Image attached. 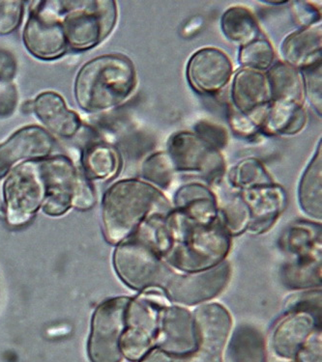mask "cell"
I'll use <instances>...</instances> for the list:
<instances>
[{
	"label": "cell",
	"mask_w": 322,
	"mask_h": 362,
	"mask_svg": "<svg viewBox=\"0 0 322 362\" xmlns=\"http://www.w3.org/2000/svg\"><path fill=\"white\" fill-rule=\"evenodd\" d=\"M321 226L301 221L292 224L284 236V245L297 258L321 256Z\"/></svg>",
	"instance_id": "28"
},
{
	"label": "cell",
	"mask_w": 322,
	"mask_h": 362,
	"mask_svg": "<svg viewBox=\"0 0 322 362\" xmlns=\"http://www.w3.org/2000/svg\"><path fill=\"white\" fill-rule=\"evenodd\" d=\"M318 317L310 313L294 311L281 320L272 334V349L280 358L292 361L298 351L318 329Z\"/></svg>",
	"instance_id": "17"
},
{
	"label": "cell",
	"mask_w": 322,
	"mask_h": 362,
	"mask_svg": "<svg viewBox=\"0 0 322 362\" xmlns=\"http://www.w3.org/2000/svg\"><path fill=\"white\" fill-rule=\"evenodd\" d=\"M229 122L234 133L245 139H251L260 133V127L253 122L250 116L243 115L232 107L229 112Z\"/></svg>",
	"instance_id": "39"
},
{
	"label": "cell",
	"mask_w": 322,
	"mask_h": 362,
	"mask_svg": "<svg viewBox=\"0 0 322 362\" xmlns=\"http://www.w3.org/2000/svg\"><path fill=\"white\" fill-rule=\"evenodd\" d=\"M219 218L229 235L240 234L248 229L250 211L240 194L219 208Z\"/></svg>",
	"instance_id": "33"
},
{
	"label": "cell",
	"mask_w": 322,
	"mask_h": 362,
	"mask_svg": "<svg viewBox=\"0 0 322 362\" xmlns=\"http://www.w3.org/2000/svg\"><path fill=\"white\" fill-rule=\"evenodd\" d=\"M300 73L302 76L303 86H304V97L307 98L316 112L321 116V63L314 66V67L300 71Z\"/></svg>",
	"instance_id": "34"
},
{
	"label": "cell",
	"mask_w": 322,
	"mask_h": 362,
	"mask_svg": "<svg viewBox=\"0 0 322 362\" xmlns=\"http://www.w3.org/2000/svg\"><path fill=\"white\" fill-rule=\"evenodd\" d=\"M130 300L127 297L110 298L95 311L88 341V356L92 362H130L120 350Z\"/></svg>",
	"instance_id": "9"
},
{
	"label": "cell",
	"mask_w": 322,
	"mask_h": 362,
	"mask_svg": "<svg viewBox=\"0 0 322 362\" xmlns=\"http://www.w3.org/2000/svg\"><path fill=\"white\" fill-rule=\"evenodd\" d=\"M228 181L234 189L240 192L274 184L265 166L255 158H248L237 163L229 170Z\"/></svg>",
	"instance_id": "29"
},
{
	"label": "cell",
	"mask_w": 322,
	"mask_h": 362,
	"mask_svg": "<svg viewBox=\"0 0 322 362\" xmlns=\"http://www.w3.org/2000/svg\"><path fill=\"white\" fill-rule=\"evenodd\" d=\"M221 30L226 40L240 47L261 38L260 25L255 15L246 7L229 8L221 18Z\"/></svg>",
	"instance_id": "27"
},
{
	"label": "cell",
	"mask_w": 322,
	"mask_h": 362,
	"mask_svg": "<svg viewBox=\"0 0 322 362\" xmlns=\"http://www.w3.org/2000/svg\"><path fill=\"white\" fill-rule=\"evenodd\" d=\"M96 194L89 180L83 174L79 173L75 192H74L72 207L76 210L87 211L94 207Z\"/></svg>",
	"instance_id": "37"
},
{
	"label": "cell",
	"mask_w": 322,
	"mask_h": 362,
	"mask_svg": "<svg viewBox=\"0 0 322 362\" xmlns=\"http://www.w3.org/2000/svg\"><path fill=\"white\" fill-rule=\"evenodd\" d=\"M194 133L213 149L221 151L228 146L229 134L220 124L208 120L199 121L194 126Z\"/></svg>",
	"instance_id": "35"
},
{
	"label": "cell",
	"mask_w": 322,
	"mask_h": 362,
	"mask_svg": "<svg viewBox=\"0 0 322 362\" xmlns=\"http://www.w3.org/2000/svg\"><path fill=\"white\" fill-rule=\"evenodd\" d=\"M84 176L88 180H110L117 175L121 158L115 147L103 142L87 145L81 155Z\"/></svg>",
	"instance_id": "25"
},
{
	"label": "cell",
	"mask_w": 322,
	"mask_h": 362,
	"mask_svg": "<svg viewBox=\"0 0 322 362\" xmlns=\"http://www.w3.org/2000/svg\"><path fill=\"white\" fill-rule=\"evenodd\" d=\"M116 274L132 289L163 288L173 272L141 228L120 243L113 256Z\"/></svg>",
	"instance_id": "4"
},
{
	"label": "cell",
	"mask_w": 322,
	"mask_h": 362,
	"mask_svg": "<svg viewBox=\"0 0 322 362\" xmlns=\"http://www.w3.org/2000/svg\"><path fill=\"white\" fill-rule=\"evenodd\" d=\"M17 62L11 52L0 49V81L10 83L17 74Z\"/></svg>",
	"instance_id": "42"
},
{
	"label": "cell",
	"mask_w": 322,
	"mask_h": 362,
	"mask_svg": "<svg viewBox=\"0 0 322 362\" xmlns=\"http://www.w3.org/2000/svg\"><path fill=\"white\" fill-rule=\"evenodd\" d=\"M197 346L202 350L221 354L231 334L232 319L224 306L208 303L195 311Z\"/></svg>",
	"instance_id": "18"
},
{
	"label": "cell",
	"mask_w": 322,
	"mask_h": 362,
	"mask_svg": "<svg viewBox=\"0 0 322 362\" xmlns=\"http://www.w3.org/2000/svg\"><path fill=\"white\" fill-rule=\"evenodd\" d=\"M163 308L139 296L127 308L125 329L120 341L121 353L127 361H141L155 344Z\"/></svg>",
	"instance_id": "10"
},
{
	"label": "cell",
	"mask_w": 322,
	"mask_h": 362,
	"mask_svg": "<svg viewBox=\"0 0 322 362\" xmlns=\"http://www.w3.org/2000/svg\"><path fill=\"white\" fill-rule=\"evenodd\" d=\"M284 280L292 288H308L321 284V256L297 258L284 272Z\"/></svg>",
	"instance_id": "32"
},
{
	"label": "cell",
	"mask_w": 322,
	"mask_h": 362,
	"mask_svg": "<svg viewBox=\"0 0 322 362\" xmlns=\"http://www.w3.org/2000/svg\"><path fill=\"white\" fill-rule=\"evenodd\" d=\"M238 62L242 69L266 73L275 63V50L268 39L261 37L240 47Z\"/></svg>",
	"instance_id": "31"
},
{
	"label": "cell",
	"mask_w": 322,
	"mask_h": 362,
	"mask_svg": "<svg viewBox=\"0 0 322 362\" xmlns=\"http://www.w3.org/2000/svg\"><path fill=\"white\" fill-rule=\"evenodd\" d=\"M166 152L176 173L197 174L209 185L220 183L226 174V160L220 151L205 144L194 132L173 134L168 140Z\"/></svg>",
	"instance_id": "8"
},
{
	"label": "cell",
	"mask_w": 322,
	"mask_h": 362,
	"mask_svg": "<svg viewBox=\"0 0 322 362\" xmlns=\"http://www.w3.org/2000/svg\"><path fill=\"white\" fill-rule=\"evenodd\" d=\"M54 145L51 134L40 127L28 126L18 129L0 145V179L4 178L20 163L49 158Z\"/></svg>",
	"instance_id": "13"
},
{
	"label": "cell",
	"mask_w": 322,
	"mask_h": 362,
	"mask_svg": "<svg viewBox=\"0 0 322 362\" xmlns=\"http://www.w3.org/2000/svg\"><path fill=\"white\" fill-rule=\"evenodd\" d=\"M174 209L195 223L208 226L219 218L218 200L205 185L191 183L179 187L173 198Z\"/></svg>",
	"instance_id": "22"
},
{
	"label": "cell",
	"mask_w": 322,
	"mask_h": 362,
	"mask_svg": "<svg viewBox=\"0 0 322 362\" xmlns=\"http://www.w3.org/2000/svg\"><path fill=\"white\" fill-rule=\"evenodd\" d=\"M176 169L166 151L149 155L142 163V181L158 189H166L173 183Z\"/></svg>",
	"instance_id": "30"
},
{
	"label": "cell",
	"mask_w": 322,
	"mask_h": 362,
	"mask_svg": "<svg viewBox=\"0 0 322 362\" xmlns=\"http://www.w3.org/2000/svg\"><path fill=\"white\" fill-rule=\"evenodd\" d=\"M18 105V92L13 84H7L0 91V117L11 116Z\"/></svg>",
	"instance_id": "41"
},
{
	"label": "cell",
	"mask_w": 322,
	"mask_h": 362,
	"mask_svg": "<svg viewBox=\"0 0 322 362\" xmlns=\"http://www.w3.org/2000/svg\"><path fill=\"white\" fill-rule=\"evenodd\" d=\"M170 201L160 189L138 179L116 182L103 197L102 218L105 239L120 244L138 230L147 219L166 216Z\"/></svg>",
	"instance_id": "2"
},
{
	"label": "cell",
	"mask_w": 322,
	"mask_h": 362,
	"mask_svg": "<svg viewBox=\"0 0 322 362\" xmlns=\"http://www.w3.org/2000/svg\"><path fill=\"white\" fill-rule=\"evenodd\" d=\"M33 112L50 132L62 139H72L80 131V117L68 108L63 98L55 92H44L37 96L33 102Z\"/></svg>",
	"instance_id": "20"
},
{
	"label": "cell",
	"mask_w": 322,
	"mask_h": 362,
	"mask_svg": "<svg viewBox=\"0 0 322 362\" xmlns=\"http://www.w3.org/2000/svg\"><path fill=\"white\" fill-rule=\"evenodd\" d=\"M263 4H270V5H278V6H282V5L289 4V1H263Z\"/></svg>",
	"instance_id": "45"
},
{
	"label": "cell",
	"mask_w": 322,
	"mask_h": 362,
	"mask_svg": "<svg viewBox=\"0 0 322 362\" xmlns=\"http://www.w3.org/2000/svg\"><path fill=\"white\" fill-rule=\"evenodd\" d=\"M232 72L228 55L215 47H205L190 58L186 75L190 86L197 93L215 95L228 86Z\"/></svg>",
	"instance_id": "14"
},
{
	"label": "cell",
	"mask_w": 322,
	"mask_h": 362,
	"mask_svg": "<svg viewBox=\"0 0 322 362\" xmlns=\"http://www.w3.org/2000/svg\"><path fill=\"white\" fill-rule=\"evenodd\" d=\"M163 221L170 240L165 258L174 268L187 274L196 273L224 262L231 247V235L220 218L203 226L171 209Z\"/></svg>",
	"instance_id": "1"
},
{
	"label": "cell",
	"mask_w": 322,
	"mask_h": 362,
	"mask_svg": "<svg viewBox=\"0 0 322 362\" xmlns=\"http://www.w3.org/2000/svg\"><path fill=\"white\" fill-rule=\"evenodd\" d=\"M136 86V69L131 60L121 54H105L81 67L74 91L84 112L104 113L125 103Z\"/></svg>",
	"instance_id": "3"
},
{
	"label": "cell",
	"mask_w": 322,
	"mask_h": 362,
	"mask_svg": "<svg viewBox=\"0 0 322 362\" xmlns=\"http://www.w3.org/2000/svg\"><path fill=\"white\" fill-rule=\"evenodd\" d=\"M231 107L243 115H251L270 105L265 73L241 69L234 75L231 89Z\"/></svg>",
	"instance_id": "19"
},
{
	"label": "cell",
	"mask_w": 322,
	"mask_h": 362,
	"mask_svg": "<svg viewBox=\"0 0 322 362\" xmlns=\"http://www.w3.org/2000/svg\"><path fill=\"white\" fill-rule=\"evenodd\" d=\"M271 102L303 104L304 86L299 70L287 63H274L265 73Z\"/></svg>",
	"instance_id": "24"
},
{
	"label": "cell",
	"mask_w": 322,
	"mask_h": 362,
	"mask_svg": "<svg viewBox=\"0 0 322 362\" xmlns=\"http://www.w3.org/2000/svg\"><path fill=\"white\" fill-rule=\"evenodd\" d=\"M34 4L36 6L31 7L23 29V43L33 57L44 62H52L63 57L68 49L62 23V1Z\"/></svg>",
	"instance_id": "7"
},
{
	"label": "cell",
	"mask_w": 322,
	"mask_h": 362,
	"mask_svg": "<svg viewBox=\"0 0 322 362\" xmlns=\"http://www.w3.org/2000/svg\"><path fill=\"white\" fill-rule=\"evenodd\" d=\"M117 22L113 0L62 1V23L68 47L86 52L110 35Z\"/></svg>",
	"instance_id": "5"
},
{
	"label": "cell",
	"mask_w": 322,
	"mask_h": 362,
	"mask_svg": "<svg viewBox=\"0 0 322 362\" xmlns=\"http://www.w3.org/2000/svg\"><path fill=\"white\" fill-rule=\"evenodd\" d=\"M292 15L295 23L300 28H311V26L319 25L321 23V12L318 8L313 6L306 1L292 2Z\"/></svg>",
	"instance_id": "38"
},
{
	"label": "cell",
	"mask_w": 322,
	"mask_h": 362,
	"mask_svg": "<svg viewBox=\"0 0 322 362\" xmlns=\"http://www.w3.org/2000/svg\"><path fill=\"white\" fill-rule=\"evenodd\" d=\"M181 356L173 355L168 351L162 350V349L156 347L152 348L141 359V362H179Z\"/></svg>",
	"instance_id": "44"
},
{
	"label": "cell",
	"mask_w": 322,
	"mask_h": 362,
	"mask_svg": "<svg viewBox=\"0 0 322 362\" xmlns=\"http://www.w3.org/2000/svg\"><path fill=\"white\" fill-rule=\"evenodd\" d=\"M322 35L321 25L299 28L282 40L280 54L282 62L297 70L306 69L321 63Z\"/></svg>",
	"instance_id": "21"
},
{
	"label": "cell",
	"mask_w": 322,
	"mask_h": 362,
	"mask_svg": "<svg viewBox=\"0 0 322 362\" xmlns=\"http://www.w3.org/2000/svg\"><path fill=\"white\" fill-rule=\"evenodd\" d=\"M47 195L42 206L47 216L64 215L72 207V200L79 171L70 158L58 155L39 160Z\"/></svg>",
	"instance_id": "12"
},
{
	"label": "cell",
	"mask_w": 322,
	"mask_h": 362,
	"mask_svg": "<svg viewBox=\"0 0 322 362\" xmlns=\"http://www.w3.org/2000/svg\"><path fill=\"white\" fill-rule=\"evenodd\" d=\"M155 344L173 355L183 356L196 351L197 338L194 318L186 309L168 306L161 311Z\"/></svg>",
	"instance_id": "15"
},
{
	"label": "cell",
	"mask_w": 322,
	"mask_h": 362,
	"mask_svg": "<svg viewBox=\"0 0 322 362\" xmlns=\"http://www.w3.org/2000/svg\"><path fill=\"white\" fill-rule=\"evenodd\" d=\"M321 140L316 147L315 155L305 169L301 179L298 199L303 212L315 218L321 219V173L322 170Z\"/></svg>",
	"instance_id": "26"
},
{
	"label": "cell",
	"mask_w": 322,
	"mask_h": 362,
	"mask_svg": "<svg viewBox=\"0 0 322 362\" xmlns=\"http://www.w3.org/2000/svg\"><path fill=\"white\" fill-rule=\"evenodd\" d=\"M297 358L299 362H321V337L318 329L298 351Z\"/></svg>",
	"instance_id": "40"
},
{
	"label": "cell",
	"mask_w": 322,
	"mask_h": 362,
	"mask_svg": "<svg viewBox=\"0 0 322 362\" xmlns=\"http://www.w3.org/2000/svg\"><path fill=\"white\" fill-rule=\"evenodd\" d=\"M179 362H222L221 354L197 349L188 355L181 356Z\"/></svg>",
	"instance_id": "43"
},
{
	"label": "cell",
	"mask_w": 322,
	"mask_h": 362,
	"mask_svg": "<svg viewBox=\"0 0 322 362\" xmlns=\"http://www.w3.org/2000/svg\"><path fill=\"white\" fill-rule=\"evenodd\" d=\"M23 1H0V35L14 33L23 22L25 6Z\"/></svg>",
	"instance_id": "36"
},
{
	"label": "cell",
	"mask_w": 322,
	"mask_h": 362,
	"mask_svg": "<svg viewBox=\"0 0 322 362\" xmlns=\"http://www.w3.org/2000/svg\"><path fill=\"white\" fill-rule=\"evenodd\" d=\"M231 274V266L224 261L205 271L186 274L173 273L163 289L171 300L195 305L220 294L228 284Z\"/></svg>",
	"instance_id": "11"
},
{
	"label": "cell",
	"mask_w": 322,
	"mask_h": 362,
	"mask_svg": "<svg viewBox=\"0 0 322 362\" xmlns=\"http://www.w3.org/2000/svg\"><path fill=\"white\" fill-rule=\"evenodd\" d=\"M307 112L299 103L271 102L260 127V133L269 136H292L307 125Z\"/></svg>",
	"instance_id": "23"
},
{
	"label": "cell",
	"mask_w": 322,
	"mask_h": 362,
	"mask_svg": "<svg viewBox=\"0 0 322 362\" xmlns=\"http://www.w3.org/2000/svg\"><path fill=\"white\" fill-rule=\"evenodd\" d=\"M249 208L251 221L248 230L260 234L270 229L287 205L284 187L272 184L239 192Z\"/></svg>",
	"instance_id": "16"
},
{
	"label": "cell",
	"mask_w": 322,
	"mask_h": 362,
	"mask_svg": "<svg viewBox=\"0 0 322 362\" xmlns=\"http://www.w3.org/2000/svg\"><path fill=\"white\" fill-rule=\"evenodd\" d=\"M4 195L8 223L21 226L30 221L47 195L39 160L20 163L13 168L5 181Z\"/></svg>",
	"instance_id": "6"
}]
</instances>
